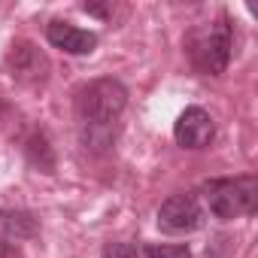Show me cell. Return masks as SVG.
<instances>
[{
    "instance_id": "9",
    "label": "cell",
    "mask_w": 258,
    "mask_h": 258,
    "mask_svg": "<svg viewBox=\"0 0 258 258\" xmlns=\"http://www.w3.org/2000/svg\"><path fill=\"white\" fill-rule=\"evenodd\" d=\"M28 158H31L43 173H52V167H55L52 149H49V143H46V137H43V134H34V137L28 140Z\"/></svg>"
},
{
    "instance_id": "2",
    "label": "cell",
    "mask_w": 258,
    "mask_h": 258,
    "mask_svg": "<svg viewBox=\"0 0 258 258\" xmlns=\"http://www.w3.org/2000/svg\"><path fill=\"white\" fill-rule=\"evenodd\" d=\"M231 46H234V34H231V25L228 19L222 16L219 22L213 25H204L191 34L188 40V55H191V64L207 73V76H222L228 61H231Z\"/></svg>"
},
{
    "instance_id": "12",
    "label": "cell",
    "mask_w": 258,
    "mask_h": 258,
    "mask_svg": "<svg viewBox=\"0 0 258 258\" xmlns=\"http://www.w3.org/2000/svg\"><path fill=\"white\" fill-rule=\"evenodd\" d=\"M0 258H22V255H19V246H16V243H7V240H0Z\"/></svg>"
},
{
    "instance_id": "10",
    "label": "cell",
    "mask_w": 258,
    "mask_h": 258,
    "mask_svg": "<svg viewBox=\"0 0 258 258\" xmlns=\"http://www.w3.org/2000/svg\"><path fill=\"white\" fill-rule=\"evenodd\" d=\"M146 258H191V252L185 246H164V243L158 246L155 243V246L146 249Z\"/></svg>"
},
{
    "instance_id": "6",
    "label": "cell",
    "mask_w": 258,
    "mask_h": 258,
    "mask_svg": "<svg viewBox=\"0 0 258 258\" xmlns=\"http://www.w3.org/2000/svg\"><path fill=\"white\" fill-rule=\"evenodd\" d=\"M216 134V124H213V115L201 106H188L176 124H173V137L182 149H204Z\"/></svg>"
},
{
    "instance_id": "3",
    "label": "cell",
    "mask_w": 258,
    "mask_h": 258,
    "mask_svg": "<svg viewBox=\"0 0 258 258\" xmlns=\"http://www.w3.org/2000/svg\"><path fill=\"white\" fill-rule=\"evenodd\" d=\"M207 207L219 219H240L258 210V179L237 176V179H210L204 185Z\"/></svg>"
},
{
    "instance_id": "1",
    "label": "cell",
    "mask_w": 258,
    "mask_h": 258,
    "mask_svg": "<svg viewBox=\"0 0 258 258\" xmlns=\"http://www.w3.org/2000/svg\"><path fill=\"white\" fill-rule=\"evenodd\" d=\"M127 106V88L118 79H94L76 97L79 140L88 152H109L118 134V118Z\"/></svg>"
},
{
    "instance_id": "11",
    "label": "cell",
    "mask_w": 258,
    "mask_h": 258,
    "mask_svg": "<svg viewBox=\"0 0 258 258\" xmlns=\"http://www.w3.org/2000/svg\"><path fill=\"white\" fill-rule=\"evenodd\" d=\"M100 258H140V252H137V246H131V243H109Z\"/></svg>"
},
{
    "instance_id": "4",
    "label": "cell",
    "mask_w": 258,
    "mask_h": 258,
    "mask_svg": "<svg viewBox=\"0 0 258 258\" xmlns=\"http://www.w3.org/2000/svg\"><path fill=\"white\" fill-rule=\"evenodd\" d=\"M204 225V207L195 195H170L158 210V228L167 234H191Z\"/></svg>"
},
{
    "instance_id": "13",
    "label": "cell",
    "mask_w": 258,
    "mask_h": 258,
    "mask_svg": "<svg viewBox=\"0 0 258 258\" xmlns=\"http://www.w3.org/2000/svg\"><path fill=\"white\" fill-rule=\"evenodd\" d=\"M7 115H10V106H7V100H4V97H0V124L7 121Z\"/></svg>"
},
{
    "instance_id": "5",
    "label": "cell",
    "mask_w": 258,
    "mask_h": 258,
    "mask_svg": "<svg viewBox=\"0 0 258 258\" xmlns=\"http://www.w3.org/2000/svg\"><path fill=\"white\" fill-rule=\"evenodd\" d=\"M7 64H10V73H13L19 82H25V85H40V82H46V76H49V70H52L49 58H46L34 43H16V46L10 49Z\"/></svg>"
},
{
    "instance_id": "7",
    "label": "cell",
    "mask_w": 258,
    "mask_h": 258,
    "mask_svg": "<svg viewBox=\"0 0 258 258\" xmlns=\"http://www.w3.org/2000/svg\"><path fill=\"white\" fill-rule=\"evenodd\" d=\"M46 37L55 49L67 52V55H91L94 46H97V34L91 31H82L70 22H52L46 28Z\"/></svg>"
},
{
    "instance_id": "8",
    "label": "cell",
    "mask_w": 258,
    "mask_h": 258,
    "mask_svg": "<svg viewBox=\"0 0 258 258\" xmlns=\"http://www.w3.org/2000/svg\"><path fill=\"white\" fill-rule=\"evenodd\" d=\"M40 225L31 213H22V210H4L0 213V237L7 243H22V240H31L37 237Z\"/></svg>"
}]
</instances>
